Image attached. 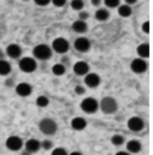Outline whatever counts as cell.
I'll use <instances>...</instances> for the list:
<instances>
[{
	"mask_svg": "<svg viewBox=\"0 0 153 155\" xmlns=\"http://www.w3.org/2000/svg\"><path fill=\"white\" fill-rule=\"evenodd\" d=\"M98 108H101L102 112L105 113V114H114L118 108V105H117V101L114 97L105 96V97L102 99L101 104H98Z\"/></svg>",
	"mask_w": 153,
	"mask_h": 155,
	"instance_id": "cell-1",
	"label": "cell"
},
{
	"mask_svg": "<svg viewBox=\"0 0 153 155\" xmlns=\"http://www.w3.org/2000/svg\"><path fill=\"white\" fill-rule=\"evenodd\" d=\"M38 127L41 130L42 134L47 135V136H52L58 130V124L55 123V120L50 119V118H43L39 124H38Z\"/></svg>",
	"mask_w": 153,
	"mask_h": 155,
	"instance_id": "cell-2",
	"label": "cell"
},
{
	"mask_svg": "<svg viewBox=\"0 0 153 155\" xmlns=\"http://www.w3.org/2000/svg\"><path fill=\"white\" fill-rule=\"evenodd\" d=\"M52 52H53L52 48L44 43H39L33 49V54L35 59L38 60H48L52 57Z\"/></svg>",
	"mask_w": 153,
	"mask_h": 155,
	"instance_id": "cell-3",
	"label": "cell"
},
{
	"mask_svg": "<svg viewBox=\"0 0 153 155\" xmlns=\"http://www.w3.org/2000/svg\"><path fill=\"white\" fill-rule=\"evenodd\" d=\"M18 66L19 69L23 71V72H27V74H30V72H34L37 68V63L34 58H30V57H24L19 60L18 63Z\"/></svg>",
	"mask_w": 153,
	"mask_h": 155,
	"instance_id": "cell-4",
	"label": "cell"
},
{
	"mask_svg": "<svg viewBox=\"0 0 153 155\" xmlns=\"http://www.w3.org/2000/svg\"><path fill=\"white\" fill-rule=\"evenodd\" d=\"M80 108H81L83 112H85L87 114H93L98 110V102L93 97H86L81 101Z\"/></svg>",
	"mask_w": 153,
	"mask_h": 155,
	"instance_id": "cell-5",
	"label": "cell"
},
{
	"mask_svg": "<svg viewBox=\"0 0 153 155\" xmlns=\"http://www.w3.org/2000/svg\"><path fill=\"white\" fill-rule=\"evenodd\" d=\"M70 49V43L65 38H56L52 43V51H55L56 53L65 54Z\"/></svg>",
	"mask_w": 153,
	"mask_h": 155,
	"instance_id": "cell-6",
	"label": "cell"
},
{
	"mask_svg": "<svg viewBox=\"0 0 153 155\" xmlns=\"http://www.w3.org/2000/svg\"><path fill=\"white\" fill-rule=\"evenodd\" d=\"M5 144H6L7 149H10L12 152H18V150H20L23 148V141L18 136H10L6 140Z\"/></svg>",
	"mask_w": 153,
	"mask_h": 155,
	"instance_id": "cell-7",
	"label": "cell"
},
{
	"mask_svg": "<svg viewBox=\"0 0 153 155\" xmlns=\"http://www.w3.org/2000/svg\"><path fill=\"white\" fill-rule=\"evenodd\" d=\"M130 70L135 74H144L147 70V63L145 61V59L136 58L130 63Z\"/></svg>",
	"mask_w": 153,
	"mask_h": 155,
	"instance_id": "cell-8",
	"label": "cell"
},
{
	"mask_svg": "<svg viewBox=\"0 0 153 155\" xmlns=\"http://www.w3.org/2000/svg\"><path fill=\"white\" fill-rule=\"evenodd\" d=\"M127 125H128V129L129 130H132V131H134V132H138V131H141L142 129H144V120L140 118V117H132V118H129L128 119V123H127Z\"/></svg>",
	"mask_w": 153,
	"mask_h": 155,
	"instance_id": "cell-9",
	"label": "cell"
},
{
	"mask_svg": "<svg viewBox=\"0 0 153 155\" xmlns=\"http://www.w3.org/2000/svg\"><path fill=\"white\" fill-rule=\"evenodd\" d=\"M24 146V150L27 152V153H29V154H35V153H37L38 150H39V148H41V142L37 141L36 138H30V140H28L27 142H25V144H23Z\"/></svg>",
	"mask_w": 153,
	"mask_h": 155,
	"instance_id": "cell-10",
	"label": "cell"
},
{
	"mask_svg": "<svg viewBox=\"0 0 153 155\" xmlns=\"http://www.w3.org/2000/svg\"><path fill=\"white\" fill-rule=\"evenodd\" d=\"M89 71H90V66L85 61H76L73 65V72L76 76H85L89 74Z\"/></svg>",
	"mask_w": 153,
	"mask_h": 155,
	"instance_id": "cell-11",
	"label": "cell"
},
{
	"mask_svg": "<svg viewBox=\"0 0 153 155\" xmlns=\"http://www.w3.org/2000/svg\"><path fill=\"white\" fill-rule=\"evenodd\" d=\"M74 48L79 52H87L91 48V42L86 38H78L74 41Z\"/></svg>",
	"mask_w": 153,
	"mask_h": 155,
	"instance_id": "cell-12",
	"label": "cell"
},
{
	"mask_svg": "<svg viewBox=\"0 0 153 155\" xmlns=\"http://www.w3.org/2000/svg\"><path fill=\"white\" fill-rule=\"evenodd\" d=\"M6 54L11 59H18L22 55V48L17 43H11L6 47Z\"/></svg>",
	"mask_w": 153,
	"mask_h": 155,
	"instance_id": "cell-13",
	"label": "cell"
},
{
	"mask_svg": "<svg viewBox=\"0 0 153 155\" xmlns=\"http://www.w3.org/2000/svg\"><path fill=\"white\" fill-rule=\"evenodd\" d=\"M16 93H17V95L23 96V97L29 96L33 93V87L29 83H25V82L19 83V84L16 85Z\"/></svg>",
	"mask_w": 153,
	"mask_h": 155,
	"instance_id": "cell-14",
	"label": "cell"
},
{
	"mask_svg": "<svg viewBox=\"0 0 153 155\" xmlns=\"http://www.w3.org/2000/svg\"><path fill=\"white\" fill-rule=\"evenodd\" d=\"M84 82L89 88H96L101 84V77L97 74H87L84 76Z\"/></svg>",
	"mask_w": 153,
	"mask_h": 155,
	"instance_id": "cell-15",
	"label": "cell"
},
{
	"mask_svg": "<svg viewBox=\"0 0 153 155\" xmlns=\"http://www.w3.org/2000/svg\"><path fill=\"white\" fill-rule=\"evenodd\" d=\"M126 148H127V153H129V154H138L141 150V143L139 141H136V140H130V141L127 142Z\"/></svg>",
	"mask_w": 153,
	"mask_h": 155,
	"instance_id": "cell-16",
	"label": "cell"
},
{
	"mask_svg": "<svg viewBox=\"0 0 153 155\" xmlns=\"http://www.w3.org/2000/svg\"><path fill=\"white\" fill-rule=\"evenodd\" d=\"M86 125H87V123H86V120H85L83 117H76V118H73L72 121H71V126H72L74 130H76V131L84 130V129L86 127Z\"/></svg>",
	"mask_w": 153,
	"mask_h": 155,
	"instance_id": "cell-17",
	"label": "cell"
},
{
	"mask_svg": "<svg viewBox=\"0 0 153 155\" xmlns=\"http://www.w3.org/2000/svg\"><path fill=\"white\" fill-rule=\"evenodd\" d=\"M136 53L141 59H146L150 57V45L148 43H141L136 48Z\"/></svg>",
	"mask_w": 153,
	"mask_h": 155,
	"instance_id": "cell-18",
	"label": "cell"
},
{
	"mask_svg": "<svg viewBox=\"0 0 153 155\" xmlns=\"http://www.w3.org/2000/svg\"><path fill=\"white\" fill-rule=\"evenodd\" d=\"M72 29L78 34H83V33H85L87 30V24L84 21L76 19V22H73V24H72Z\"/></svg>",
	"mask_w": 153,
	"mask_h": 155,
	"instance_id": "cell-19",
	"label": "cell"
},
{
	"mask_svg": "<svg viewBox=\"0 0 153 155\" xmlns=\"http://www.w3.org/2000/svg\"><path fill=\"white\" fill-rule=\"evenodd\" d=\"M109 17H110V13H109V11L107 8H98L96 11V13H95V18L97 21H99V22H104Z\"/></svg>",
	"mask_w": 153,
	"mask_h": 155,
	"instance_id": "cell-20",
	"label": "cell"
},
{
	"mask_svg": "<svg viewBox=\"0 0 153 155\" xmlns=\"http://www.w3.org/2000/svg\"><path fill=\"white\" fill-rule=\"evenodd\" d=\"M117 12H118V15L121 16V17H129L130 15H132V7L129 6V5H126V4H123V5H118V10H117Z\"/></svg>",
	"mask_w": 153,
	"mask_h": 155,
	"instance_id": "cell-21",
	"label": "cell"
},
{
	"mask_svg": "<svg viewBox=\"0 0 153 155\" xmlns=\"http://www.w3.org/2000/svg\"><path fill=\"white\" fill-rule=\"evenodd\" d=\"M11 65L8 61L1 59L0 60V76H7L10 72H11Z\"/></svg>",
	"mask_w": 153,
	"mask_h": 155,
	"instance_id": "cell-22",
	"label": "cell"
},
{
	"mask_svg": "<svg viewBox=\"0 0 153 155\" xmlns=\"http://www.w3.org/2000/svg\"><path fill=\"white\" fill-rule=\"evenodd\" d=\"M52 72H53L55 76H62V75H65V72H66V66H65L62 63L55 64V65L52 68Z\"/></svg>",
	"mask_w": 153,
	"mask_h": 155,
	"instance_id": "cell-23",
	"label": "cell"
},
{
	"mask_svg": "<svg viewBox=\"0 0 153 155\" xmlns=\"http://www.w3.org/2000/svg\"><path fill=\"white\" fill-rule=\"evenodd\" d=\"M111 143L114 144L115 147H120V146H122L124 143V137L122 135H120V134H116L111 137Z\"/></svg>",
	"mask_w": 153,
	"mask_h": 155,
	"instance_id": "cell-24",
	"label": "cell"
},
{
	"mask_svg": "<svg viewBox=\"0 0 153 155\" xmlns=\"http://www.w3.org/2000/svg\"><path fill=\"white\" fill-rule=\"evenodd\" d=\"M36 105L38 107H47L49 105V99L44 95H39L36 99Z\"/></svg>",
	"mask_w": 153,
	"mask_h": 155,
	"instance_id": "cell-25",
	"label": "cell"
},
{
	"mask_svg": "<svg viewBox=\"0 0 153 155\" xmlns=\"http://www.w3.org/2000/svg\"><path fill=\"white\" fill-rule=\"evenodd\" d=\"M71 6L76 11H81L83 7H84V1L83 0H72L71 1Z\"/></svg>",
	"mask_w": 153,
	"mask_h": 155,
	"instance_id": "cell-26",
	"label": "cell"
},
{
	"mask_svg": "<svg viewBox=\"0 0 153 155\" xmlns=\"http://www.w3.org/2000/svg\"><path fill=\"white\" fill-rule=\"evenodd\" d=\"M104 4L109 8H115L120 5V0H104Z\"/></svg>",
	"mask_w": 153,
	"mask_h": 155,
	"instance_id": "cell-27",
	"label": "cell"
},
{
	"mask_svg": "<svg viewBox=\"0 0 153 155\" xmlns=\"http://www.w3.org/2000/svg\"><path fill=\"white\" fill-rule=\"evenodd\" d=\"M52 147H53V142L50 140H44L41 142V148L44 150H49V149H52Z\"/></svg>",
	"mask_w": 153,
	"mask_h": 155,
	"instance_id": "cell-28",
	"label": "cell"
},
{
	"mask_svg": "<svg viewBox=\"0 0 153 155\" xmlns=\"http://www.w3.org/2000/svg\"><path fill=\"white\" fill-rule=\"evenodd\" d=\"M52 155H68L66 149L65 148H55L53 152H52Z\"/></svg>",
	"mask_w": 153,
	"mask_h": 155,
	"instance_id": "cell-29",
	"label": "cell"
},
{
	"mask_svg": "<svg viewBox=\"0 0 153 155\" xmlns=\"http://www.w3.org/2000/svg\"><path fill=\"white\" fill-rule=\"evenodd\" d=\"M50 2H53V5L56 7H62L66 5V0H50Z\"/></svg>",
	"mask_w": 153,
	"mask_h": 155,
	"instance_id": "cell-30",
	"label": "cell"
},
{
	"mask_svg": "<svg viewBox=\"0 0 153 155\" xmlns=\"http://www.w3.org/2000/svg\"><path fill=\"white\" fill-rule=\"evenodd\" d=\"M74 91H76V95H83V94H85V88L81 85H76L74 88Z\"/></svg>",
	"mask_w": 153,
	"mask_h": 155,
	"instance_id": "cell-31",
	"label": "cell"
},
{
	"mask_svg": "<svg viewBox=\"0 0 153 155\" xmlns=\"http://www.w3.org/2000/svg\"><path fill=\"white\" fill-rule=\"evenodd\" d=\"M87 18H89V13H87V12H85V11H80V12H79V18H78V19L85 22Z\"/></svg>",
	"mask_w": 153,
	"mask_h": 155,
	"instance_id": "cell-32",
	"label": "cell"
},
{
	"mask_svg": "<svg viewBox=\"0 0 153 155\" xmlns=\"http://www.w3.org/2000/svg\"><path fill=\"white\" fill-rule=\"evenodd\" d=\"M142 31L146 33V34L150 33V22H145V23L142 24Z\"/></svg>",
	"mask_w": 153,
	"mask_h": 155,
	"instance_id": "cell-33",
	"label": "cell"
},
{
	"mask_svg": "<svg viewBox=\"0 0 153 155\" xmlns=\"http://www.w3.org/2000/svg\"><path fill=\"white\" fill-rule=\"evenodd\" d=\"M36 2V5H39V6H45L50 2V0H34Z\"/></svg>",
	"mask_w": 153,
	"mask_h": 155,
	"instance_id": "cell-34",
	"label": "cell"
},
{
	"mask_svg": "<svg viewBox=\"0 0 153 155\" xmlns=\"http://www.w3.org/2000/svg\"><path fill=\"white\" fill-rule=\"evenodd\" d=\"M124 1H126V5H129L130 6V5H134L138 0H124Z\"/></svg>",
	"mask_w": 153,
	"mask_h": 155,
	"instance_id": "cell-35",
	"label": "cell"
},
{
	"mask_svg": "<svg viewBox=\"0 0 153 155\" xmlns=\"http://www.w3.org/2000/svg\"><path fill=\"white\" fill-rule=\"evenodd\" d=\"M91 4H92L93 6H98V5L101 4V0H91Z\"/></svg>",
	"mask_w": 153,
	"mask_h": 155,
	"instance_id": "cell-36",
	"label": "cell"
},
{
	"mask_svg": "<svg viewBox=\"0 0 153 155\" xmlns=\"http://www.w3.org/2000/svg\"><path fill=\"white\" fill-rule=\"evenodd\" d=\"M115 155H130V154L127 153V152H118V153H116Z\"/></svg>",
	"mask_w": 153,
	"mask_h": 155,
	"instance_id": "cell-37",
	"label": "cell"
},
{
	"mask_svg": "<svg viewBox=\"0 0 153 155\" xmlns=\"http://www.w3.org/2000/svg\"><path fill=\"white\" fill-rule=\"evenodd\" d=\"M6 85H13V81L7 79V81H6Z\"/></svg>",
	"mask_w": 153,
	"mask_h": 155,
	"instance_id": "cell-38",
	"label": "cell"
},
{
	"mask_svg": "<svg viewBox=\"0 0 153 155\" xmlns=\"http://www.w3.org/2000/svg\"><path fill=\"white\" fill-rule=\"evenodd\" d=\"M68 155H83L80 152H72L71 154H68Z\"/></svg>",
	"mask_w": 153,
	"mask_h": 155,
	"instance_id": "cell-39",
	"label": "cell"
},
{
	"mask_svg": "<svg viewBox=\"0 0 153 155\" xmlns=\"http://www.w3.org/2000/svg\"><path fill=\"white\" fill-rule=\"evenodd\" d=\"M1 59H4V53H2V51L0 49V60H1Z\"/></svg>",
	"mask_w": 153,
	"mask_h": 155,
	"instance_id": "cell-40",
	"label": "cell"
}]
</instances>
